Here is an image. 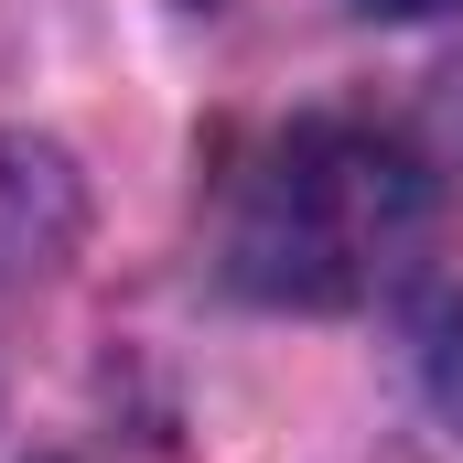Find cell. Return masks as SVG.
<instances>
[{
	"mask_svg": "<svg viewBox=\"0 0 463 463\" xmlns=\"http://www.w3.org/2000/svg\"><path fill=\"white\" fill-rule=\"evenodd\" d=\"M431 237V173L399 129L377 118H291L269 129L227 173L216 205V259L248 302H291V313H345L366 291H388Z\"/></svg>",
	"mask_w": 463,
	"mask_h": 463,
	"instance_id": "cell-1",
	"label": "cell"
},
{
	"mask_svg": "<svg viewBox=\"0 0 463 463\" xmlns=\"http://www.w3.org/2000/svg\"><path fill=\"white\" fill-rule=\"evenodd\" d=\"M65 248H76V173L33 140H0V280L54 269Z\"/></svg>",
	"mask_w": 463,
	"mask_h": 463,
	"instance_id": "cell-2",
	"label": "cell"
},
{
	"mask_svg": "<svg viewBox=\"0 0 463 463\" xmlns=\"http://www.w3.org/2000/svg\"><path fill=\"white\" fill-rule=\"evenodd\" d=\"M420 355L442 377V410H463V302H431L420 313Z\"/></svg>",
	"mask_w": 463,
	"mask_h": 463,
	"instance_id": "cell-3",
	"label": "cell"
},
{
	"mask_svg": "<svg viewBox=\"0 0 463 463\" xmlns=\"http://www.w3.org/2000/svg\"><path fill=\"white\" fill-rule=\"evenodd\" d=\"M355 11H377V22H420V11H463V0H355Z\"/></svg>",
	"mask_w": 463,
	"mask_h": 463,
	"instance_id": "cell-4",
	"label": "cell"
}]
</instances>
